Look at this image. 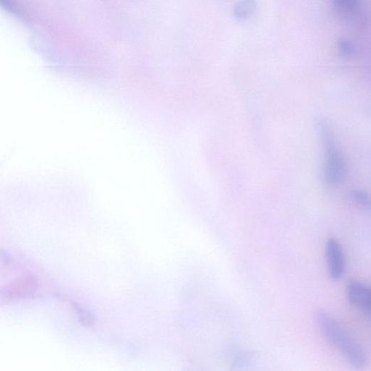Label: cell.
I'll use <instances>...</instances> for the list:
<instances>
[{
    "mask_svg": "<svg viewBox=\"0 0 371 371\" xmlns=\"http://www.w3.org/2000/svg\"><path fill=\"white\" fill-rule=\"evenodd\" d=\"M315 320L320 332L352 367L362 369L367 365V357L360 345L345 327L325 310H317Z\"/></svg>",
    "mask_w": 371,
    "mask_h": 371,
    "instance_id": "1",
    "label": "cell"
},
{
    "mask_svg": "<svg viewBox=\"0 0 371 371\" xmlns=\"http://www.w3.org/2000/svg\"><path fill=\"white\" fill-rule=\"evenodd\" d=\"M318 126L325 154L324 179L330 186L340 184L347 174V164L327 121L318 117Z\"/></svg>",
    "mask_w": 371,
    "mask_h": 371,
    "instance_id": "2",
    "label": "cell"
},
{
    "mask_svg": "<svg viewBox=\"0 0 371 371\" xmlns=\"http://www.w3.org/2000/svg\"><path fill=\"white\" fill-rule=\"evenodd\" d=\"M325 255L330 279L340 281L345 273L346 261L343 247L335 237H329L325 242Z\"/></svg>",
    "mask_w": 371,
    "mask_h": 371,
    "instance_id": "3",
    "label": "cell"
},
{
    "mask_svg": "<svg viewBox=\"0 0 371 371\" xmlns=\"http://www.w3.org/2000/svg\"><path fill=\"white\" fill-rule=\"evenodd\" d=\"M345 292L350 304L371 319V286L350 279Z\"/></svg>",
    "mask_w": 371,
    "mask_h": 371,
    "instance_id": "4",
    "label": "cell"
},
{
    "mask_svg": "<svg viewBox=\"0 0 371 371\" xmlns=\"http://www.w3.org/2000/svg\"><path fill=\"white\" fill-rule=\"evenodd\" d=\"M256 0H240L234 9V16L239 21H244L251 17L256 11Z\"/></svg>",
    "mask_w": 371,
    "mask_h": 371,
    "instance_id": "5",
    "label": "cell"
},
{
    "mask_svg": "<svg viewBox=\"0 0 371 371\" xmlns=\"http://www.w3.org/2000/svg\"><path fill=\"white\" fill-rule=\"evenodd\" d=\"M333 4L338 11L348 14L356 11L359 0H333Z\"/></svg>",
    "mask_w": 371,
    "mask_h": 371,
    "instance_id": "6",
    "label": "cell"
},
{
    "mask_svg": "<svg viewBox=\"0 0 371 371\" xmlns=\"http://www.w3.org/2000/svg\"><path fill=\"white\" fill-rule=\"evenodd\" d=\"M338 46L340 53L345 57H350L355 52V46L348 39H340Z\"/></svg>",
    "mask_w": 371,
    "mask_h": 371,
    "instance_id": "7",
    "label": "cell"
},
{
    "mask_svg": "<svg viewBox=\"0 0 371 371\" xmlns=\"http://www.w3.org/2000/svg\"><path fill=\"white\" fill-rule=\"evenodd\" d=\"M352 199L363 207L371 208V199L363 192L353 191L352 193Z\"/></svg>",
    "mask_w": 371,
    "mask_h": 371,
    "instance_id": "8",
    "label": "cell"
}]
</instances>
